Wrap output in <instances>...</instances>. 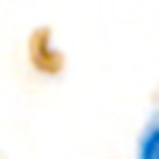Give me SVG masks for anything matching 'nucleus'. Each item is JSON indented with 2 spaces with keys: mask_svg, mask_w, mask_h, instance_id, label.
<instances>
[{
  "mask_svg": "<svg viewBox=\"0 0 159 159\" xmlns=\"http://www.w3.org/2000/svg\"><path fill=\"white\" fill-rule=\"evenodd\" d=\"M140 159H159V120L148 126L140 140Z\"/></svg>",
  "mask_w": 159,
  "mask_h": 159,
  "instance_id": "1",
  "label": "nucleus"
}]
</instances>
